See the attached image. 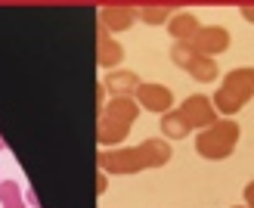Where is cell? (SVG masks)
Instances as JSON below:
<instances>
[{
  "mask_svg": "<svg viewBox=\"0 0 254 208\" xmlns=\"http://www.w3.org/2000/svg\"><path fill=\"white\" fill-rule=\"evenodd\" d=\"M0 149H3V140H0Z\"/></svg>",
  "mask_w": 254,
  "mask_h": 208,
  "instance_id": "cell-2",
  "label": "cell"
},
{
  "mask_svg": "<svg viewBox=\"0 0 254 208\" xmlns=\"http://www.w3.org/2000/svg\"><path fill=\"white\" fill-rule=\"evenodd\" d=\"M0 205L3 208H25L16 180H0Z\"/></svg>",
  "mask_w": 254,
  "mask_h": 208,
  "instance_id": "cell-1",
  "label": "cell"
}]
</instances>
